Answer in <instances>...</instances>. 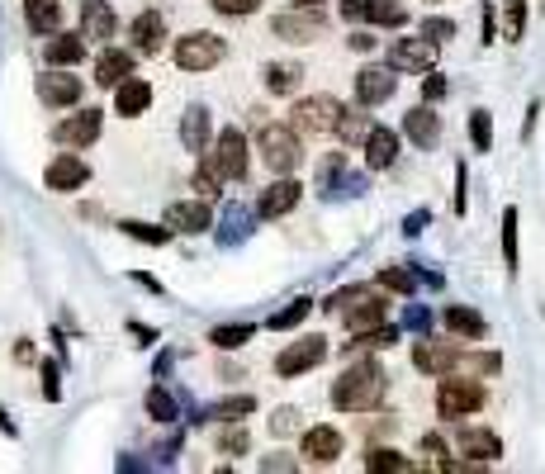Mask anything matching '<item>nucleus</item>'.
Listing matches in <instances>:
<instances>
[{
	"label": "nucleus",
	"instance_id": "f257e3e1",
	"mask_svg": "<svg viewBox=\"0 0 545 474\" xmlns=\"http://www.w3.org/2000/svg\"><path fill=\"white\" fill-rule=\"evenodd\" d=\"M384 394H389V375L370 356L355 361L351 370H342V380H332V408L337 413H370Z\"/></svg>",
	"mask_w": 545,
	"mask_h": 474
},
{
	"label": "nucleus",
	"instance_id": "f03ea898",
	"mask_svg": "<svg viewBox=\"0 0 545 474\" xmlns=\"http://www.w3.org/2000/svg\"><path fill=\"white\" fill-rule=\"evenodd\" d=\"M257 152L266 161V171L295 176L304 167V133L295 129V123H261L257 129Z\"/></svg>",
	"mask_w": 545,
	"mask_h": 474
},
{
	"label": "nucleus",
	"instance_id": "7ed1b4c3",
	"mask_svg": "<svg viewBox=\"0 0 545 474\" xmlns=\"http://www.w3.org/2000/svg\"><path fill=\"white\" fill-rule=\"evenodd\" d=\"M223 57H228V44H223L219 34H209V29L180 34L176 48H171V62H176L180 72H214Z\"/></svg>",
	"mask_w": 545,
	"mask_h": 474
},
{
	"label": "nucleus",
	"instance_id": "20e7f679",
	"mask_svg": "<svg viewBox=\"0 0 545 474\" xmlns=\"http://www.w3.org/2000/svg\"><path fill=\"white\" fill-rule=\"evenodd\" d=\"M342 114H346V105L337 95H304V100H295V110H289V123H295L299 133H337Z\"/></svg>",
	"mask_w": 545,
	"mask_h": 474
},
{
	"label": "nucleus",
	"instance_id": "39448f33",
	"mask_svg": "<svg viewBox=\"0 0 545 474\" xmlns=\"http://www.w3.org/2000/svg\"><path fill=\"white\" fill-rule=\"evenodd\" d=\"M484 384L474 375H442V389H436V413L442 418H470L484 408Z\"/></svg>",
	"mask_w": 545,
	"mask_h": 474
},
{
	"label": "nucleus",
	"instance_id": "423d86ee",
	"mask_svg": "<svg viewBox=\"0 0 545 474\" xmlns=\"http://www.w3.org/2000/svg\"><path fill=\"white\" fill-rule=\"evenodd\" d=\"M200 161L219 180H242L247 176V138H242V129H223L214 142H209V152Z\"/></svg>",
	"mask_w": 545,
	"mask_h": 474
},
{
	"label": "nucleus",
	"instance_id": "0eeeda50",
	"mask_svg": "<svg viewBox=\"0 0 545 474\" xmlns=\"http://www.w3.org/2000/svg\"><path fill=\"white\" fill-rule=\"evenodd\" d=\"M323 361H327V337L308 333V337H299V342H289L285 352L276 356V375H280V380H295V375H308V370L323 365Z\"/></svg>",
	"mask_w": 545,
	"mask_h": 474
},
{
	"label": "nucleus",
	"instance_id": "6e6552de",
	"mask_svg": "<svg viewBox=\"0 0 545 474\" xmlns=\"http://www.w3.org/2000/svg\"><path fill=\"white\" fill-rule=\"evenodd\" d=\"M270 34H276L280 44H318V38L327 34V19H323L318 10L295 5L289 15H276V19H270Z\"/></svg>",
	"mask_w": 545,
	"mask_h": 474
},
{
	"label": "nucleus",
	"instance_id": "1a4fd4ad",
	"mask_svg": "<svg viewBox=\"0 0 545 474\" xmlns=\"http://www.w3.org/2000/svg\"><path fill=\"white\" fill-rule=\"evenodd\" d=\"M81 95H86V86L72 76V67H44L38 72V100H44L48 110L81 105Z\"/></svg>",
	"mask_w": 545,
	"mask_h": 474
},
{
	"label": "nucleus",
	"instance_id": "9d476101",
	"mask_svg": "<svg viewBox=\"0 0 545 474\" xmlns=\"http://www.w3.org/2000/svg\"><path fill=\"white\" fill-rule=\"evenodd\" d=\"M342 450H346V437L332 422H318V427H308L304 431V441H299V456L308 465H337L342 460Z\"/></svg>",
	"mask_w": 545,
	"mask_h": 474
},
{
	"label": "nucleus",
	"instance_id": "9b49d317",
	"mask_svg": "<svg viewBox=\"0 0 545 474\" xmlns=\"http://www.w3.org/2000/svg\"><path fill=\"white\" fill-rule=\"evenodd\" d=\"M299 199H304V185H299L295 176H280L276 185H266V190L257 195V218H261V223L285 218V214L299 209Z\"/></svg>",
	"mask_w": 545,
	"mask_h": 474
},
{
	"label": "nucleus",
	"instance_id": "f8f14e48",
	"mask_svg": "<svg viewBox=\"0 0 545 474\" xmlns=\"http://www.w3.org/2000/svg\"><path fill=\"white\" fill-rule=\"evenodd\" d=\"M100 129H104V119H100V110H76V114H67L53 129V138L62 142V148H72V152H81V148H91V142L100 138Z\"/></svg>",
	"mask_w": 545,
	"mask_h": 474
},
{
	"label": "nucleus",
	"instance_id": "ddd939ff",
	"mask_svg": "<svg viewBox=\"0 0 545 474\" xmlns=\"http://www.w3.org/2000/svg\"><path fill=\"white\" fill-rule=\"evenodd\" d=\"M91 180V167L81 161L76 152H62V157H53L48 161V171H44V185L53 195H72V190H81V185Z\"/></svg>",
	"mask_w": 545,
	"mask_h": 474
},
{
	"label": "nucleus",
	"instance_id": "4468645a",
	"mask_svg": "<svg viewBox=\"0 0 545 474\" xmlns=\"http://www.w3.org/2000/svg\"><path fill=\"white\" fill-rule=\"evenodd\" d=\"M389 67L394 72H432L436 67V44L423 34V38H398L389 48Z\"/></svg>",
	"mask_w": 545,
	"mask_h": 474
},
{
	"label": "nucleus",
	"instance_id": "2eb2a0df",
	"mask_svg": "<svg viewBox=\"0 0 545 474\" xmlns=\"http://www.w3.org/2000/svg\"><path fill=\"white\" fill-rule=\"evenodd\" d=\"M384 314H389V299H384V285H375V290L365 295V299H355L346 314H342V323H346V333L355 337V333H370V327H380L384 323Z\"/></svg>",
	"mask_w": 545,
	"mask_h": 474
},
{
	"label": "nucleus",
	"instance_id": "dca6fc26",
	"mask_svg": "<svg viewBox=\"0 0 545 474\" xmlns=\"http://www.w3.org/2000/svg\"><path fill=\"white\" fill-rule=\"evenodd\" d=\"M394 86H398V81H394V67H375V62H370V67L355 72V100H361L365 110L384 105V100L394 95Z\"/></svg>",
	"mask_w": 545,
	"mask_h": 474
},
{
	"label": "nucleus",
	"instance_id": "f3484780",
	"mask_svg": "<svg viewBox=\"0 0 545 474\" xmlns=\"http://www.w3.org/2000/svg\"><path fill=\"white\" fill-rule=\"evenodd\" d=\"M460 361V346L455 342H436V337H423L413 346V365L427 370V375H451Z\"/></svg>",
	"mask_w": 545,
	"mask_h": 474
},
{
	"label": "nucleus",
	"instance_id": "a211bd4d",
	"mask_svg": "<svg viewBox=\"0 0 545 474\" xmlns=\"http://www.w3.org/2000/svg\"><path fill=\"white\" fill-rule=\"evenodd\" d=\"M129 76H133V53L104 44L100 57H95V86H100V91H114V86H123Z\"/></svg>",
	"mask_w": 545,
	"mask_h": 474
},
{
	"label": "nucleus",
	"instance_id": "6ab92c4d",
	"mask_svg": "<svg viewBox=\"0 0 545 474\" xmlns=\"http://www.w3.org/2000/svg\"><path fill=\"white\" fill-rule=\"evenodd\" d=\"M209 142H214V123H209V110L204 105H190L180 114V148L190 157H204Z\"/></svg>",
	"mask_w": 545,
	"mask_h": 474
},
{
	"label": "nucleus",
	"instance_id": "aec40b11",
	"mask_svg": "<svg viewBox=\"0 0 545 474\" xmlns=\"http://www.w3.org/2000/svg\"><path fill=\"white\" fill-rule=\"evenodd\" d=\"M81 34L95 38V44H110L119 34V15H114L110 0H86V5H81Z\"/></svg>",
	"mask_w": 545,
	"mask_h": 474
},
{
	"label": "nucleus",
	"instance_id": "412c9836",
	"mask_svg": "<svg viewBox=\"0 0 545 474\" xmlns=\"http://www.w3.org/2000/svg\"><path fill=\"white\" fill-rule=\"evenodd\" d=\"M166 223L180 233H209L214 228V209H209V199H176L166 209Z\"/></svg>",
	"mask_w": 545,
	"mask_h": 474
},
{
	"label": "nucleus",
	"instance_id": "4be33fe9",
	"mask_svg": "<svg viewBox=\"0 0 545 474\" xmlns=\"http://www.w3.org/2000/svg\"><path fill=\"white\" fill-rule=\"evenodd\" d=\"M404 133H408L423 152H432V148H436V138H442V119H436L432 100H427V105H413V110L404 114Z\"/></svg>",
	"mask_w": 545,
	"mask_h": 474
},
{
	"label": "nucleus",
	"instance_id": "5701e85b",
	"mask_svg": "<svg viewBox=\"0 0 545 474\" xmlns=\"http://www.w3.org/2000/svg\"><path fill=\"white\" fill-rule=\"evenodd\" d=\"M455 450H460V456H470V460H479V465H493V460L502 456V441H498V431L465 427V431L455 437Z\"/></svg>",
	"mask_w": 545,
	"mask_h": 474
},
{
	"label": "nucleus",
	"instance_id": "b1692460",
	"mask_svg": "<svg viewBox=\"0 0 545 474\" xmlns=\"http://www.w3.org/2000/svg\"><path fill=\"white\" fill-rule=\"evenodd\" d=\"M129 34H133V53H142V57H157L166 48V19L157 10H142Z\"/></svg>",
	"mask_w": 545,
	"mask_h": 474
},
{
	"label": "nucleus",
	"instance_id": "393cba45",
	"mask_svg": "<svg viewBox=\"0 0 545 474\" xmlns=\"http://www.w3.org/2000/svg\"><path fill=\"white\" fill-rule=\"evenodd\" d=\"M365 167L370 171H389L394 161H398V133L394 129H380V123H375V129L365 133Z\"/></svg>",
	"mask_w": 545,
	"mask_h": 474
},
{
	"label": "nucleus",
	"instance_id": "a878e982",
	"mask_svg": "<svg viewBox=\"0 0 545 474\" xmlns=\"http://www.w3.org/2000/svg\"><path fill=\"white\" fill-rule=\"evenodd\" d=\"M152 105V86L142 76H129L123 86H114V114L119 119H138V114H148Z\"/></svg>",
	"mask_w": 545,
	"mask_h": 474
},
{
	"label": "nucleus",
	"instance_id": "bb28decb",
	"mask_svg": "<svg viewBox=\"0 0 545 474\" xmlns=\"http://www.w3.org/2000/svg\"><path fill=\"white\" fill-rule=\"evenodd\" d=\"M442 323H446V333H455V337H465V342H479L489 333V323H484V314H474L470 304H446L442 308Z\"/></svg>",
	"mask_w": 545,
	"mask_h": 474
},
{
	"label": "nucleus",
	"instance_id": "cd10ccee",
	"mask_svg": "<svg viewBox=\"0 0 545 474\" xmlns=\"http://www.w3.org/2000/svg\"><path fill=\"white\" fill-rule=\"evenodd\" d=\"M44 57H48V67H76V62H86V34H53Z\"/></svg>",
	"mask_w": 545,
	"mask_h": 474
},
{
	"label": "nucleus",
	"instance_id": "c85d7f7f",
	"mask_svg": "<svg viewBox=\"0 0 545 474\" xmlns=\"http://www.w3.org/2000/svg\"><path fill=\"white\" fill-rule=\"evenodd\" d=\"M299 86H304V67H299V62H270V67H266V91L270 95H289V100H295Z\"/></svg>",
	"mask_w": 545,
	"mask_h": 474
},
{
	"label": "nucleus",
	"instance_id": "c756f323",
	"mask_svg": "<svg viewBox=\"0 0 545 474\" xmlns=\"http://www.w3.org/2000/svg\"><path fill=\"white\" fill-rule=\"evenodd\" d=\"M24 24H29V34L53 38L57 24H62V5L57 0H24Z\"/></svg>",
	"mask_w": 545,
	"mask_h": 474
},
{
	"label": "nucleus",
	"instance_id": "7c9ffc66",
	"mask_svg": "<svg viewBox=\"0 0 545 474\" xmlns=\"http://www.w3.org/2000/svg\"><path fill=\"white\" fill-rule=\"evenodd\" d=\"M257 413V394H228V399H219L214 408H209L204 418H214V422H242V418H251Z\"/></svg>",
	"mask_w": 545,
	"mask_h": 474
},
{
	"label": "nucleus",
	"instance_id": "2f4dec72",
	"mask_svg": "<svg viewBox=\"0 0 545 474\" xmlns=\"http://www.w3.org/2000/svg\"><path fill=\"white\" fill-rule=\"evenodd\" d=\"M365 469H375V474H408L413 460L404 456V450H394V446H370L365 450Z\"/></svg>",
	"mask_w": 545,
	"mask_h": 474
},
{
	"label": "nucleus",
	"instance_id": "473e14b6",
	"mask_svg": "<svg viewBox=\"0 0 545 474\" xmlns=\"http://www.w3.org/2000/svg\"><path fill=\"white\" fill-rule=\"evenodd\" d=\"M365 19L380 29H398V24H408V10L398 0H365Z\"/></svg>",
	"mask_w": 545,
	"mask_h": 474
},
{
	"label": "nucleus",
	"instance_id": "72a5a7b5",
	"mask_svg": "<svg viewBox=\"0 0 545 474\" xmlns=\"http://www.w3.org/2000/svg\"><path fill=\"white\" fill-rule=\"evenodd\" d=\"M251 218H257V209H242V204H233V209L223 214V233H219V242L238 247V242L251 233Z\"/></svg>",
	"mask_w": 545,
	"mask_h": 474
},
{
	"label": "nucleus",
	"instance_id": "f704fd0d",
	"mask_svg": "<svg viewBox=\"0 0 545 474\" xmlns=\"http://www.w3.org/2000/svg\"><path fill=\"white\" fill-rule=\"evenodd\" d=\"M375 129L370 123V114H365V105L355 100V105H346V114H342V129H337V138L342 142H365V133Z\"/></svg>",
	"mask_w": 545,
	"mask_h": 474
},
{
	"label": "nucleus",
	"instance_id": "c9c22d12",
	"mask_svg": "<svg viewBox=\"0 0 545 474\" xmlns=\"http://www.w3.org/2000/svg\"><path fill=\"white\" fill-rule=\"evenodd\" d=\"M498 365H502V356L498 352H474V356H465V352H460V361H455V370H451V375H498Z\"/></svg>",
	"mask_w": 545,
	"mask_h": 474
},
{
	"label": "nucleus",
	"instance_id": "e433bc0d",
	"mask_svg": "<svg viewBox=\"0 0 545 474\" xmlns=\"http://www.w3.org/2000/svg\"><path fill=\"white\" fill-rule=\"evenodd\" d=\"M214 450H219V456H247V450H251L247 427H242V422H228L219 437H214Z\"/></svg>",
	"mask_w": 545,
	"mask_h": 474
},
{
	"label": "nucleus",
	"instance_id": "4c0bfd02",
	"mask_svg": "<svg viewBox=\"0 0 545 474\" xmlns=\"http://www.w3.org/2000/svg\"><path fill=\"white\" fill-rule=\"evenodd\" d=\"M398 342V327H370V333H355V342H346L351 352H389V346Z\"/></svg>",
	"mask_w": 545,
	"mask_h": 474
},
{
	"label": "nucleus",
	"instance_id": "58836bf2",
	"mask_svg": "<svg viewBox=\"0 0 545 474\" xmlns=\"http://www.w3.org/2000/svg\"><path fill=\"white\" fill-rule=\"evenodd\" d=\"M119 228L129 233L133 242H152V247H166V242H171V233H176L171 223H166V228H157V223H138V218H123Z\"/></svg>",
	"mask_w": 545,
	"mask_h": 474
},
{
	"label": "nucleus",
	"instance_id": "ea45409f",
	"mask_svg": "<svg viewBox=\"0 0 545 474\" xmlns=\"http://www.w3.org/2000/svg\"><path fill=\"white\" fill-rule=\"evenodd\" d=\"M148 418H157V422H176V418H180V403H176L171 394H166L161 384H152V389H148Z\"/></svg>",
	"mask_w": 545,
	"mask_h": 474
},
{
	"label": "nucleus",
	"instance_id": "a19ab883",
	"mask_svg": "<svg viewBox=\"0 0 545 474\" xmlns=\"http://www.w3.org/2000/svg\"><path fill=\"white\" fill-rule=\"evenodd\" d=\"M251 337H257V333H251L247 323H233V327H214V333H209V342H214L219 352H238V346H247Z\"/></svg>",
	"mask_w": 545,
	"mask_h": 474
},
{
	"label": "nucleus",
	"instance_id": "79ce46f5",
	"mask_svg": "<svg viewBox=\"0 0 545 474\" xmlns=\"http://www.w3.org/2000/svg\"><path fill=\"white\" fill-rule=\"evenodd\" d=\"M308 314H313V299H295L289 308H280V314H270L266 327H276V333H289V327H299Z\"/></svg>",
	"mask_w": 545,
	"mask_h": 474
},
{
	"label": "nucleus",
	"instance_id": "37998d69",
	"mask_svg": "<svg viewBox=\"0 0 545 474\" xmlns=\"http://www.w3.org/2000/svg\"><path fill=\"white\" fill-rule=\"evenodd\" d=\"M375 290V285H346V290H337V295H327V304H323V314H346V308L355 304V299H365Z\"/></svg>",
	"mask_w": 545,
	"mask_h": 474
},
{
	"label": "nucleus",
	"instance_id": "c03bdc74",
	"mask_svg": "<svg viewBox=\"0 0 545 474\" xmlns=\"http://www.w3.org/2000/svg\"><path fill=\"white\" fill-rule=\"evenodd\" d=\"M375 285H384V290H394V295H413L417 290V276L413 271H398V266H384Z\"/></svg>",
	"mask_w": 545,
	"mask_h": 474
},
{
	"label": "nucleus",
	"instance_id": "a18cd8bd",
	"mask_svg": "<svg viewBox=\"0 0 545 474\" xmlns=\"http://www.w3.org/2000/svg\"><path fill=\"white\" fill-rule=\"evenodd\" d=\"M470 138H474V148H479V152H489V148H493V123H489V110H474V114H470Z\"/></svg>",
	"mask_w": 545,
	"mask_h": 474
},
{
	"label": "nucleus",
	"instance_id": "49530a36",
	"mask_svg": "<svg viewBox=\"0 0 545 474\" xmlns=\"http://www.w3.org/2000/svg\"><path fill=\"white\" fill-rule=\"evenodd\" d=\"M502 261H508V271H517V209L502 214Z\"/></svg>",
	"mask_w": 545,
	"mask_h": 474
},
{
	"label": "nucleus",
	"instance_id": "de8ad7c7",
	"mask_svg": "<svg viewBox=\"0 0 545 474\" xmlns=\"http://www.w3.org/2000/svg\"><path fill=\"white\" fill-rule=\"evenodd\" d=\"M219 15H228V19H247V15H257L261 10V0H209Z\"/></svg>",
	"mask_w": 545,
	"mask_h": 474
},
{
	"label": "nucleus",
	"instance_id": "09e8293b",
	"mask_svg": "<svg viewBox=\"0 0 545 474\" xmlns=\"http://www.w3.org/2000/svg\"><path fill=\"white\" fill-rule=\"evenodd\" d=\"M521 34H527V0H508V38L517 44Z\"/></svg>",
	"mask_w": 545,
	"mask_h": 474
},
{
	"label": "nucleus",
	"instance_id": "8fccbe9b",
	"mask_svg": "<svg viewBox=\"0 0 545 474\" xmlns=\"http://www.w3.org/2000/svg\"><path fill=\"white\" fill-rule=\"evenodd\" d=\"M299 408H276V418H270V431H276V437H289V431L299 427Z\"/></svg>",
	"mask_w": 545,
	"mask_h": 474
},
{
	"label": "nucleus",
	"instance_id": "3c124183",
	"mask_svg": "<svg viewBox=\"0 0 545 474\" xmlns=\"http://www.w3.org/2000/svg\"><path fill=\"white\" fill-rule=\"evenodd\" d=\"M423 34L432 38V44H446V38L455 34V19H442V15H436V19H423Z\"/></svg>",
	"mask_w": 545,
	"mask_h": 474
},
{
	"label": "nucleus",
	"instance_id": "603ef678",
	"mask_svg": "<svg viewBox=\"0 0 545 474\" xmlns=\"http://www.w3.org/2000/svg\"><path fill=\"white\" fill-rule=\"evenodd\" d=\"M44 399H48V403L62 399V375H57V365H53V361H44Z\"/></svg>",
	"mask_w": 545,
	"mask_h": 474
},
{
	"label": "nucleus",
	"instance_id": "864d4df0",
	"mask_svg": "<svg viewBox=\"0 0 545 474\" xmlns=\"http://www.w3.org/2000/svg\"><path fill=\"white\" fill-rule=\"evenodd\" d=\"M446 91H451V86H446L442 76H427V86H423V95H427V100H442Z\"/></svg>",
	"mask_w": 545,
	"mask_h": 474
},
{
	"label": "nucleus",
	"instance_id": "5fc2aeb1",
	"mask_svg": "<svg viewBox=\"0 0 545 474\" xmlns=\"http://www.w3.org/2000/svg\"><path fill=\"white\" fill-rule=\"evenodd\" d=\"M351 48L355 53H375V38L370 34H351Z\"/></svg>",
	"mask_w": 545,
	"mask_h": 474
},
{
	"label": "nucleus",
	"instance_id": "6e6d98bb",
	"mask_svg": "<svg viewBox=\"0 0 545 474\" xmlns=\"http://www.w3.org/2000/svg\"><path fill=\"white\" fill-rule=\"evenodd\" d=\"M423 223H427V214H413V218L404 223V233H408V237H417V233H423Z\"/></svg>",
	"mask_w": 545,
	"mask_h": 474
},
{
	"label": "nucleus",
	"instance_id": "4d7b16f0",
	"mask_svg": "<svg viewBox=\"0 0 545 474\" xmlns=\"http://www.w3.org/2000/svg\"><path fill=\"white\" fill-rule=\"evenodd\" d=\"M266 469H295V460H285V456H270V460H261Z\"/></svg>",
	"mask_w": 545,
	"mask_h": 474
},
{
	"label": "nucleus",
	"instance_id": "13d9d810",
	"mask_svg": "<svg viewBox=\"0 0 545 474\" xmlns=\"http://www.w3.org/2000/svg\"><path fill=\"white\" fill-rule=\"evenodd\" d=\"M408 327H427V314H423V308H408Z\"/></svg>",
	"mask_w": 545,
	"mask_h": 474
},
{
	"label": "nucleus",
	"instance_id": "bf43d9fd",
	"mask_svg": "<svg viewBox=\"0 0 545 474\" xmlns=\"http://www.w3.org/2000/svg\"><path fill=\"white\" fill-rule=\"evenodd\" d=\"M0 431H5V437H15V422L5 418V408H0Z\"/></svg>",
	"mask_w": 545,
	"mask_h": 474
},
{
	"label": "nucleus",
	"instance_id": "052dcab7",
	"mask_svg": "<svg viewBox=\"0 0 545 474\" xmlns=\"http://www.w3.org/2000/svg\"><path fill=\"white\" fill-rule=\"evenodd\" d=\"M289 5H304V10H318L323 0H289Z\"/></svg>",
	"mask_w": 545,
	"mask_h": 474
}]
</instances>
